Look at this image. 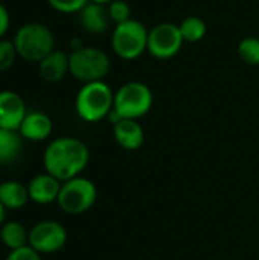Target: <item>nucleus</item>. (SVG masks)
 Listing matches in <instances>:
<instances>
[{
    "label": "nucleus",
    "mask_w": 259,
    "mask_h": 260,
    "mask_svg": "<svg viewBox=\"0 0 259 260\" xmlns=\"http://www.w3.org/2000/svg\"><path fill=\"white\" fill-rule=\"evenodd\" d=\"M113 104L114 93L104 81L84 84L75 98L76 114L89 123H95L108 117L113 110Z\"/></svg>",
    "instance_id": "7ed1b4c3"
},
{
    "label": "nucleus",
    "mask_w": 259,
    "mask_h": 260,
    "mask_svg": "<svg viewBox=\"0 0 259 260\" xmlns=\"http://www.w3.org/2000/svg\"><path fill=\"white\" fill-rule=\"evenodd\" d=\"M27 238L29 233L17 221H6L0 229V241L6 248H9V251L26 247Z\"/></svg>",
    "instance_id": "a211bd4d"
},
{
    "label": "nucleus",
    "mask_w": 259,
    "mask_h": 260,
    "mask_svg": "<svg viewBox=\"0 0 259 260\" xmlns=\"http://www.w3.org/2000/svg\"><path fill=\"white\" fill-rule=\"evenodd\" d=\"M5 218H6V207L0 203V229H2V225L6 222Z\"/></svg>",
    "instance_id": "a878e982"
},
{
    "label": "nucleus",
    "mask_w": 259,
    "mask_h": 260,
    "mask_svg": "<svg viewBox=\"0 0 259 260\" xmlns=\"http://www.w3.org/2000/svg\"><path fill=\"white\" fill-rule=\"evenodd\" d=\"M40 256L41 254L37 253L32 247L26 245V247H21V248L9 251V254L6 256L5 260H41Z\"/></svg>",
    "instance_id": "b1692460"
},
{
    "label": "nucleus",
    "mask_w": 259,
    "mask_h": 260,
    "mask_svg": "<svg viewBox=\"0 0 259 260\" xmlns=\"http://www.w3.org/2000/svg\"><path fill=\"white\" fill-rule=\"evenodd\" d=\"M61 181L50 174L44 172L37 177H34L27 184L29 200L40 206L52 204L58 200L60 190H61Z\"/></svg>",
    "instance_id": "9b49d317"
},
{
    "label": "nucleus",
    "mask_w": 259,
    "mask_h": 260,
    "mask_svg": "<svg viewBox=\"0 0 259 260\" xmlns=\"http://www.w3.org/2000/svg\"><path fill=\"white\" fill-rule=\"evenodd\" d=\"M29 200L27 186L18 181H3L0 183V203L11 210H17L26 206Z\"/></svg>",
    "instance_id": "dca6fc26"
},
{
    "label": "nucleus",
    "mask_w": 259,
    "mask_h": 260,
    "mask_svg": "<svg viewBox=\"0 0 259 260\" xmlns=\"http://www.w3.org/2000/svg\"><path fill=\"white\" fill-rule=\"evenodd\" d=\"M23 137L15 129L0 128V165H9L17 160L21 152Z\"/></svg>",
    "instance_id": "f3484780"
},
{
    "label": "nucleus",
    "mask_w": 259,
    "mask_h": 260,
    "mask_svg": "<svg viewBox=\"0 0 259 260\" xmlns=\"http://www.w3.org/2000/svg\"><path fill=\"white\" fill-rule=\"evenodd\" d=\"M79 24L81 27L93 35L105 34L110 27L111 18L108 15V9L104 5L89 2L79 12Z\"/></svg>",
    "instance_id": "f8f14e48"
},
{
    "label": "nucleus",
    "mask_w": 259,
    "mask_h": 260,
    "mask_svg": "<svg viewBox=\"0 0 259 260\" xmlns=\"http://www.w3.org/2000/svg\"><path fill=\"white\" fill-rule=\"evenodd\" d=\"M90 151L87 145L76 137H58L52 140L43 155L44 169L61 183L79 177L87 168Z\"/></svg>",
    "instance_id": "f257e3e1"
},
{
    "label": "nucleus",
    "mask_w": 259,
    "mask_h": 260,
    "mask_svg": "<svg viewBox=\"0 0 259 260\" xmlns=\"http://www.w3.org/2000/svg\"><path fill=\"white\" fill-rule=\"evenodd\" d=\"M12 43L17 55L27 62H40L55 50V37L52 30L38 21L24 23L15 32Z\"/></svg>",
    "instance_id": "f03ea898"
},
{
    "label": "nucleus",
    "mask_w": 259,
    "mask_h": 260,
    "mask_svg": "<svg viewBox=\"0 0 259 260\" xmlns=\"http://www.w3.org/2000/svg\"><path fill=\"white\" fill-rule=\"evenodd\" d=\"M107 9H108V15L111 18V21H114L116 24L124 23L131 18V8L124 0H113L107 6Z\"/></svg>",
    "instance_id": "4be33fe9"
},
{
    "label": "nucleus",
    "mask_w": 259,
    "mask_h": 260,
    "mask_svg": "<svg viewBox=\"0 0 259 260\" xmlns=\"http://www.w3.org/2000/svg\"><path fill=\"white\" fill-rule=\"evenodd\" d=\"M38 73L46 82H58L69 73V55L63 50L50 52L38 62Z\"/></svg>",
    "instance_id": "2eb2a0df"
},
{
    "label": "nucleus",
    "mask_w": 259,
    "mask_h": 260,
    "mask_svg": "<svg viewBox=\"0 0 259 260\" xmlns=\"http://www.w3.org/2000/svg\"><path fill=\"white\" fill-rule=\"evenodd\" d=\"M9 23H11V17L8 9L0 3V40L6 35L8 29H9Z\"/></svg>",
    "instance_id": "393cba45"
},
{
    "label": "nucleus",
    "mask_w": 259,
    "mask_h": 260,
    "mask_svg": "<svg viewBox=\"0 0 259 260\" xmlns=\"http://www.w3.org/2000/svg\"><path fill=\"white\" fill-rule=\"evenodd\" d=\"M26 114L24 101L18 93L11 90L0 91V128L18 131Z\"/></svg>",
    "instance_id": "9d476101"
},
{
    "label": "nucleus",
    "mask_w": 259,
    "mask_h": 260,
    "mask_svg": "<svg viewBox=\"0 0 259 260\" xmlns=\"http://www.w3.org/2000/svg\"><path fill=\"white\" fill-rule=\"evenodd\" d=\"M67 230L56 221H41L35 224L27 238V245L40 254H52L64 248Z\"/></svg>",
    "instance_id": "1a4fd4ad"
},
{
    "label": "nucleus",
    "mask_w": 259,
    "mask_h": 260,
    "mask_svg": "<svg viewBox=\"0 0 259 260\" xmlns=\"http://www.w3.org/2000/svg\"><path fill=\"white\" fill-rule=\"evenodd\" d=\"M148 30L139 20H127L114 26L111 47L114 53L127 61L139 58L148 49Z\"/></svg>",
    "instance_id": "423d86ee"
},
{
    "label": "nucleus",
    "mask_w": 259,
    "mask_h": 260,
    "mask_svg": "<svg viewBox=\"0 0 259 260\" xmlns=\"http://www.w3.org/2000/svg\"><path fill=\"white\" fill-rule=\"evenodd\" d=\"M47 3L58 12L75 14L79 12L89 3V0H47Z\"/></svg>",
    "instance_id": "5701e85b"
},
{
    "label": "nucleus",
    "mask_w": 259,
    "mask_h": 260,
    "mask_svg": "<svg viewBox=\"0 0 259 260\" xmlns=\"http://www.w3.org/2000/svg\"><path fill=\"white\" fill-rule=\"evenodd\" d=\"M98 198L95 183L85 177H75L61 184L58 195V206L67 215H82L89 212Z\"/></svg>",
    "instance_id": "0eeeda50"
},
{
    "label": "nucleus",
    "mask_w": 259,
    "mask_h": 260,
    "mask_svg": "<svg viewBox=\"0 0 259 260\" xmlns=\"http://www.w3.org/2000/svg\"><path fill=\"white\" fill-rule=\"evenodd\" d=\"M183 46V37L179 24L159 23L148 34V52L157 59H169L176 56Z\"/></svg>",
    "instance_id": "6e6552de"
},
{
    "label": "nucleus",
    "mask_w": 259,
    "mask_h": 260,
    "mask_svg": "<svg viewBox=\"0 0 259 260\" xmlns=\"http://www.w3.org/2000/svg\"><path fill=\"white\" fill-rule=\"evenodd\" d=\"M52 129H53V123L47 114L41 111H32L27 113L26 117L23 119L18 133L24 140L43 142L52 134Z\"/></svg>",
    "instance_id": "ddd939ff"
},
{
    "label": "nucleus",
    "mask_w": 259,
    "mask_h": 260,
    "mask_svg": "<svg viewBox=\"0 0 259 260\" xmlns=\"http://www.w3.org/2000/svg\"><path fill=\"white\" fill-rule=\"evenodd\" d=\"M238 55L244 62L250 66H259V38L247 37L241 40L238 46Z\"/></svg>",
    "instance_id": "aec40b11"
},
{
    "label": "nucleus",
    "mask_w": 259,
    "mask_h": 260,
    "mask_svg": "<svg viewBox=\"0 0 259 260\" xmlns=\"http://www.w3.org/2000/svg\"><path fill=\"white\" fill-rule=\"evenodd\" d=\"M108 72L110 58L98 47L82 46L69 55V73L84 84L102 81Z\"/></svg>",
    "instance_id": "20e7f679"
},
{
    "label": "nucleus",
    "mask_w": 259,
    "mask_h": 260,
    "mask_svg": "<svg viewBox=\"0 0 259 260\" xmlns=\"http://www.w3.org/2000/svg\"><path fill=\"white\" fill-rule=\"evenodd\" d=\"M17 50L12 40H0V73L9 70L17 58Z\"/></svg>",
    "instance_id": "412c9836"
},
{
    "label": "nucleus",
    "mask_w": 259,
    "mask_h": 260,
    "mask_svg": "<svg viewBox=\"0 0 259 260\" xmlns=\"http://www.w3.org/2000/svg\"><path fill=\"white\" fill-rule=\"evenodd\" d=\"M179 29H180L182 37H183V41L197 43V41L205 38L208 26H206L205 20L200 17H186L179 24Z\"/></svg>",
    "instance_id": "6ab92c4d"
},
{
    "label": "nucleus",
    "mask_w": 259,
    "mask_h": 260,
    "mask_svg": "<svg viewBox=\"0 0 259 260\" xmlns=\"http://www.w3.org/2000/svg\"><path fill=\"white\" fill-rule=\"evenodd\" d=\"M113 136L118 145L127 151H136L145 142L143 128L134 119H121L118 123H114Z\"/></svg>",
    "instance_id": "4468645a"
},
{
    "label": "nucleus",
    "mask_w": 259,
    "mask_h": 260,
    "mask_svg": "<svg viewBox=\"0 0 259 260\" xmlns=\"http://www.w3.org/2000/svg\"><path fill=\"white\" fill-rule=\"evenodd\" d=\"M154 102V96L151 88L137 81H131L124 84L114 93V104L113 111L121 119H140L145 116Z\"/></svg>",
    "instance_id": "39448f33"
},
{
    "label": "nucleus",
    "mask_w": 259,
    "mask_h": 260,
    "mask_svg": "<svg viewBox=\"0 0 259 260\" xmlns=\"http://www.w3.org/2000/svg\"><path fill=\"white\" fill-rule=\"evenodd\" d=\"M89 2H92V3H98V5H104V6H107V5H110L113 0H89Z\"/></svg>",
    "instance_id": "bb28decb"
}]
</instances>
